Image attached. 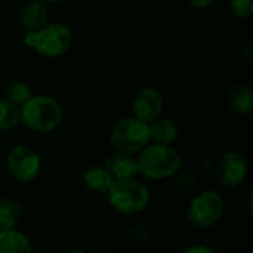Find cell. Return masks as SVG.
I'll use <instances>...</instances> for the list:
<instances>
[{
	"label": "cell",
	"instance_id": "6da1fadb",
	"mask_svg": "<svg viewBox=\"0 0 253 253\" xmlns=\"http://www.w3.org/2000/svg\"><path fill=\"white\" fill-rule=\"evenodd\" d=\"M138 154V173L147 179L162 181L172 178L182 166V157L172 145H159L150 142Z\"/></svg>",
	"mask_w": 253,
	"mask_h": 253
},
{
	"label": "cell",
	"instance_id": "7a4b0ae2",
	"mask_svg": "<svg viewBox=\"0 0 253 253\" xmlns=\"http://www.w3.org/2000/svg\"><path fill=\"white\" fill-rule=\"evenodd\" d=\"M21 108V123L31 132L46 135L62 122L61 104L49 95H33Z\"/></svg>",
	"mask_w": 253,
	"mask_h": 253
},
{
	"label": "cell",
	"instance_id": "3957f363",
	"mask_svg": "<svg viewBox=\"0 0 253 253\" xmlns=\"http://www.w3.org/2000/svg\"><path fill=\"white\" fill-rule=\"evenodd\" d=\"M71 42V30L61 22H47L42 28L24 34V44L43 58L62 56L70 49Z\"/></svg>",
	"mask_w": 253,
	"mask_h": 253
},
{
	"label": "cell",
	"instance_id": "277c9868",
	"mask_svg": "<svg viewBox=\"0 0 253 253\" xmlns=\"http://www.w3.org/2000/svg\"><path fill=\"white\" fill-rule=\"evenodd\" d=\"M110 206L123 215H136L147 209L150 203L148 187L136 178L117 179L110 187L108 193Z\"/></svg>",
	"mask_w": 253,
	"mask_h": 253
},
{
	"label": "cell",
	"instance_id": "5b68a950",
	"mask_svg": "<svg viewBox=\"0 0 253 253\" xmlns=\"http://www.w3.org/2000/svg\"><path fill=\"white\" fill-rule=\"evenodd\" d=\"M110 144L119 153L138 154L142 148L150 144L148 123L129 116L120 119L110 132Z\"/></svg>",
	"mask_w": 253,
	"mask_h": 253
},
{
	"label": "cell",
	"instance_id": "8992f818",
	"mask_svg": "<svg viewBox=\"0 0 253 253\" xmlns=\"http://www.w3.org/2000/svg\"><path fill=\"white\" fill-rule=\"evenodd\" d=\"M224 212V197L215 190H205L191 199L187 209V219L193 227L206 230L219 222Z\"/></svg>",
	"mask_w": 253,
	"mask_h": 253
},
{
	"label": "cell",
	"instance_id": "52a82bcc",
	"mask_svg": "<svg viewBox=\"0 0 253 253\" xmlns=\"http://www.w3.org/2000/svg\"><path fill=\"white\" fill-rule=\"evenodd\" d=\"M6 168L15 181L27 184L39 176L42 169V159L33 147L27 144H18L7 153Z\"/></svg>",
	"mask_w": 253,
	"mask_h": 253
},
{
	"label": "cell",
	"instance_id": "ba28073f",
	"mask_svg": "<svg viewBox=\"0 0 253 253\" xmlns=\"http://www.w3.org/2000/svg\"><path fill=\"white\" fill-rule=\"evenodd\" d=\"M215 172L224 187L236 188L242 185L248 176V160L239 151H228L219 159Z\"/></svg>",
	"mask_w": 253,
	"mask_h": 253
},
{
	"label": "cell",
	"instance_id": "9c48e42d",
	"mask_svg": "<svg viewBox=\"0 0 253 253\" xmlns=\"http://www.w3.org/2000/svg\"><path fill=\"white\" fill-rule=\"evenodd\" d=\"M165 108V99L160 90L156 87H142L132 99L133 116L145 123H151L159 119Z\"/></svg>",
	"mask_w": 253,
	"mask_h": 253
},
{
	"label": "cell",
	"instance_id": "30bf717a",
	"mask_svg": "<svg viewBox=\"0 0 253 253\" xmlns=\"http://www.w3.org/2000/svg\"><path fill=\"white\" fill-rule=\"evenodd\" d=\"M104 168L110 172V175L113 176L114 181L129 179V178H135L138 175V163H136L135 156L126 154V153L116 151L114 154H111L107 159Z\"/></svg>",
	"mask_w": 253,
	"mask_h": 253
},
{
	"label": "cell",
	"instance_id": "8fae6325",
	"mask_svg": "<svg viewBox=\"0 0 253 253\" xmlns=\"http://www.w3.org/2000/svg\"><path fill=\"white\" fill-rule=\"evenodd\" d=\"M19 21L27 31H36L49 22L47 4L42 0L28 1L19 12Z\"/></svg>",
	"mask_w": 253,
	"mask_h": 253
},
{
	"label": "cell",
	"instance_id": "7c38bea8",
	"mask_svg": "<svg viewBox=\"0 0 253 253\" xmlns=\"http://www.w3.org/2000/svg\"><path fill=\"white\" fill-rule=\"evenodd\" d=\"M227 102L231 111L239 116H249L253 111V90L249 84L237 83L230 87Z\"/></svg>",
	"mask_w": 253,
	"mask_h": 253
},
{
	"label": "cell",
	"instance_id": "4fadbf2b",
	"mask_svg": "<svg viewBox=\"0 0 253 253\" xmlns=\"http://www.w3.org/2000/svg\"><path fill=\"white\" fill-rule=\"evenodd\" d=\"M150 142L159 145H172L179 133L178 125L166 117H159L148 123Z\"/></svg>",
	"mask_w": 253,
	"mask_h": 253
},
{
	"label": "cell",
	"instance_id": "5bb4252c",
	"mask_svg": "<svg viewBox=\"0 0 253 253\" xmlns=\"http://www.w3.org/2000/svg\"><path fill=\"white\" fill-rule=\"evenodd\" d=\"M82 181H83V185L89 191L96 193V194H107L110 187L114 182L110 172L104 166H99V165L84 169L82 175Z\"/></svg>",
	"mask_w": 253,
	"mask_h": 253
},
{
	"label": "cell",
	"instance_id": "9a60e30c",
	"mask_svg": "<svg viewBox=\"0 0 253 253\" xmlns=\"http://www.w3.org/2000/svg\"><path fill=\"white\" fill-rule=\"evenodd\" d=\"M0 253H33V248L19 230H3L0 231Z\"/></svg>",
	"mask_w": 253,
	"mask_h": 253
},
{
	"label": "cell",
	"instance_id": "2e32d148",
	"mask_svg": "<svg viewBox=\"0 0 253 253\" xmlns=\"http://www.w3.org/2000/svg\"><path fill=\"white\" fill-rule=\"evenodd\" d=\"M21 216L22 209L16 200L10 197L0 199V231L16 228L18 222L21 221Z\"/></svg>",
	"mask_w": 253,
	"mask_h": 253
},
{
	"label": "cell",
	"instance_id": "e0dca14e",
	"mask_svg": "<svg viewBox=\"0 0 253 253\" xmlns=\"http://www.w3.org/2000/svg\"><path fill=\"white\" fill-rule=\"evenodd\" d=\"M4 93H6L4 99L10 101L12 104L18 105V107L24 105L33 96L31 87L25 82H22V80H12V82H9L6 89H4Z\"/></svg>",
	"mask_w": 253,
	"mask_h": 253
},
{
	"label": "cell",
	"instance_id": "ac0fdd59",
	"mask_svg": "<svg viewBox=\"0 0 253 253\" xmlns=\"http://www.w3.org/2000/svg\"><path fill=\"white\" fill-rule=\"evenodd\" d=\"M21 123V108L7 99H0V130H10Z\"/></svg>",
	"mask_w": 253,
	"mask_h": 253
},
{
	"label": "cell",
	"instance_id": "d6986e66",
	"mask_svg": "<svg viewBox=\"0 0 253 253\" xmlns=\"http://www.w3.org/2000/svg\"><path fill=\"white\" fill-rule=\"evenodd\" d=\"M175 188L182 193V194H191L196 187H197V179L194 175L188 173V172H182V173H176V178H175Z\"/></svg>",
	"mask_w": 253,
	"mask_h": 253
},
{
	"label": "cell",
	"instance_id": "ffe728a7",
	"mask_svg": "<svg viewBox=\"0 0 253 253\" xmlns=\"http://www.w3.org/2000/svg\"><path fill=\"white\" fill-rule=\"evenodd\" d=\"M231 12L239 19H248L253 13V0H230Z\"/></svg>",
	"mask_w": 253,
	"mask_h": 253
},
{
	"label": "cell",
	"instance_id": "44dd1931",
	"mask_svg": "<svg viewBox=\"0 0 253 253\" xmlns=\"http://www.w3.org/2000/svg\"><path fill=\"white\" fill-rule=\"evenodd\" d=\"M130 236H132V239L135 242L144 243V242H147L150 239V231L145 227H133L132 231H130Z\"/></svg>",
	"mask_w": 253,
	"mask_h": 253
},
{
	"label": "cell",
	"instance_id": "7402d4cb",
	"mask_svg": "<svg viewBox=\"0 0 253 253\" xmlns=\"http://www.w3.org/2000/svg\"><path fill=\"white\" fill-rule=\"evenodd\" d=\"M181 253H216L212 248L209 246H205V245H193V246H188L185 248Z\"/></svg>",
	"mask_w": 253,
	"mask_h": 253
},
{
	"label": "cell",
	"instance_id": "603a6c76",
	"mask_svg": "<svg viewBox=\"0 0 253 253\" xmlns=\"http://www.w3.org/2000/svg\"><path fill=\"white\" fill-rule=\"evenodd\" d=\"M216 0H188V3L193 6V7H197V9H205V7H209L215 3Z\"/></svg>",
	"mask_w": 253,
	"mask_h": 253
},
{
	"label": "cell",
	"instance_id": "cb8c5ba5",
	"mask_svg": "<svg viewBox=\"0 0 253 253\" xmlns=\"http://www.w3.org/2000/svg\"><path fill=\"white\" fill-rule=\"evenodd\" d=\"M62 253H86L83 249H79V248H73V249H68V251H65V252Z\"/></svg>",
	"mask_w": 253,
	"mask_h": 253
},
{
	"label": "cell",
	"instance_id": "d4e9b609",
	"mask_svg": "<svg viewBox=\"0 0 253 253\" xmlns=\"http://www.w3.org/2000/svg\"><path fill=\"white\" fill-rule=\"evenodd\" d=\"M42 1H44L46 4H55V3H61L64 0H42Z\"/></svg>",
	"mask_w": 253,
	"mask_h": 253
}]
</instances>
